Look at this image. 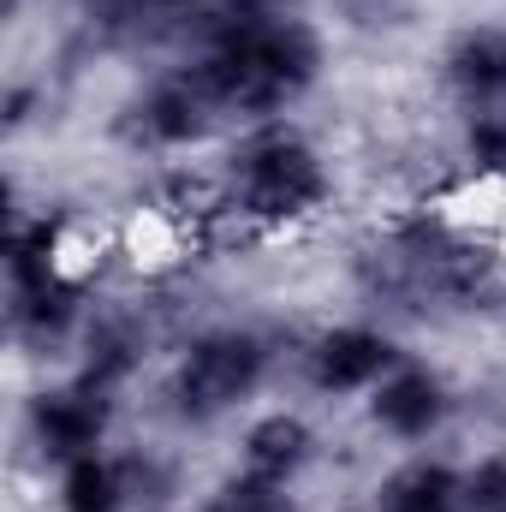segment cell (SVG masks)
I'll list each match as a JSON object with an SVG mask.
<instances>
[{
	"label": "cell",
	"instance_id": "5b68a950",
	"mask_svg": "<svg viewBox=\"0 0 506 512\" xmlns=\"http://www.w3.org/2000/svg\"><path fill=\"white\" fill-rule=\"evenodd\" d=\"M393 370V340L376 328H334L316 340L310 352V376L328 393H352V387H370Z\"/></svg>",
	"mask_w": 506,
	"mask_h": 512
},
{
	"label": "cell",
	"instance_id": "52a82bcc",
	"mask_svg": "<svg viewBox=\"0 0 506 512\" xmlns=\"http://www.w3.org/2000/svg\"><path fill=\"white\" fill-rule=\"evenodd\" d=\"M215 114H221V108L209 102V90L197 84V72L161 84V90L143 102V126H149V137H161V143H191V137H203Z\"/></svg>",
	"mask_w": 506,
	"mask_h": 512
},
{
	"label": "cell",
	"instance_id": "7c38bea8",
	"mask_svg": "<svg viewBox=\"0 0 506 512\" xmlns=\"http://www.w3.org/2000/svg\"><path fill=\"white\" fill-rule=\"evenodd\" d=\"M274 489H280V483H262V477H251V471H245L239 483H227V489H221V495H215L203 512H286Z\"/></svg>",
	"mask_w": 506,
	"mask_h": 512
},
{
	"label": "cell",
	"instance_id": "7a4b0ae2",
	"mask_svg": "<svg viewBox=\"0 0 506 512\" xmlns=\"http://www.w3.org/2000/svg\"><path fill=\"white\" fill-rule=\"evenodd\" d=\"M262 382V346L251 334H209L185 352L173 399L185 417H221L227 405H239Z\"/></svg>",
	"mask_w": 506,
	"mask_h": 512
},
{
	"label": "cell",
	"instance_id": "9c48e42d",
	"mask_svg": "<svg viewBox=\"0 0 506 512\" xmlns=\"http://www.w3.org/2000/svg\"><path fill=\"white\" fill-rule=\"evenodd\" d=\"M310 459V429L298 417H262L245 435V471L262 483H286Z\"/></svg>",
	"mask_w": 506,
	"mask_h": 512
},
{
	"label": "cell",
	"instance_id": "277c9868",
	"mask_svg": "<svg viewBox=\"0 0 506 512\" xmlns=\"http://www.w3.org/2000/svg\"><path fill=\"white\" fill-rule=\"evenodd\" d=\"M30 423H36V441L54 453V459H90L102 429H108V399L102 387L84 382V387H60V393H42L30 405Z\"/></svg>",
	"mask_w": 506,
	"mask_h": 512
},
{
	"label": "cell",
	"instance_id": "9a60e30c",
	"mask_svg": "<svg viewBox=\"0 0 506 512\" xmlns=\"http://www.w3.org/2000/svg\"><path fill=\"white\" fill-rule=\"evenodd\" d=\"M155 6H179V0H155Z\"/></svg>",
	"mask_w": 506,
	"mask_h": 512
},
{
	"label": "cell",
	"instance_id": "4fadbf2b",
	"mask_svg": "<svg viewBox=\"0 0 506 512\" xmlns=\"http://www.w3.org/2000/svg\"><path fill=\"white\" fill-rule=\"evenodd\" d=\"M465 501H471V512H506V453L477 465V477L465 483Z\"/></svg>",
	"mask_w": 506,
	"mask_h": 512
},
{
	"label": "cell",
	"instance_id": "8fae6325",
	"mask_svg": "<svg viewBox=\"0 0 506 512\" xmlns=\"http://www.w3.org/2000/svg\"><path fill=\"white\" fill-rule=\"evenodd\" d=\"M66 512H120L126 501V489H120V471L108 465V459H72L66 465Z\"/></svg>",
	"mask_w": 506,
	"mask_h": 512
},
{
	"label": "cell",
	"instance_id": "30bf717a",
	"mask_svg": "<svg viewBox=\"0 0 506 512\" xmlns=\"http://www.w3.org/2000/svg\"><path fill=\"white\" fill-rule=\"evenodd\" d=\"M465 483L447 465H405L399 477H387L381 512H465Z\"/></svg>",
	"mask_w": 506,
	"mask_h": 512
},
{
	"label": "cell",
	"instance_id": "5bb4252c",
	"mask_svg": "<svg viewBox=\"0 0 506 512\" xmlns=\"http://www.w3.org/2000/svg\"><path fill=\"white\" fill-rule=\"evenodd\" d=\"M471 149H477V161L506 167V120H501V114H489V120H477V126H471Z\"/></svg>",
	"mask_w": 506,
	"mask_h": 512
},
{
	"label": "cell",
	"instance_id": "3957f363",
	"mask_svg": "<svg viewBox=\"0 0 506 512\" xmlns=\"http://www.w3.org/2000/svg\"><path fill=\"white\" fill-rule=\"evenodd\" d=\"M239 185H245V203L256 215H298V209H310L328 191L322 161L310 155V143H298L286 131L256 137L239 155Z\"/></svg>",
	"mask_w": 506,
	"mask_h": 512
},
{
	"label": "cell",
	"instance_id": "6da1fadb",
	"mask_svg": "<svg viewBox=\"0 0 506 512\" xmlns=\"http://www.w3.org/2000/svg\"><path fill=\"white\" fill-rule=\"evenodd\" d=\"M322 66V48L304 24L274 18V24H245L233 30L203 66L197 84L209 90L215 108H239V114H268L280 102H292Z\"/></svg>",
	"mask_w": 506,
	"mask_h": 512
},
{
	"label": "cell",
	"instance_id": "8992f818",
	"mask_svg": "<svg viewBox=\"0 0 506 512\" xmlns=\"http://www.w3.org/2000/svg\"><path fill=\"white\" fill-rule=\"evenodd\" d=\"M370 411H376V423L387 435L423 441V435L447 417V393H441V382H435L429 370H399V376H387V382L376 387Z\"/></svg>",
	"mask_w": 506,
	"mask_h": 512
},
{
	"label": "cell",
	"instance_id": "ba28073f",
	"mask_svg": "<svg viewBox=\"0 0 506 512\" xmlns=\"http://www.w3.org/2000/svg\"><path fill=\"white\" fill-rule=\"evenodd\" d=\"M453 84L471 102H501L506 96V30H465L447 54Z\"/></svg>",
	"mask_w": 506,
	"mask_h": 512
}]
</instances>
